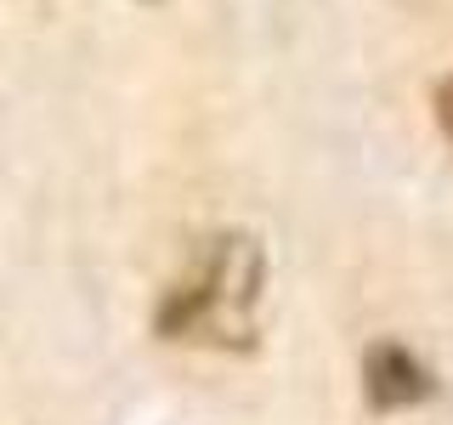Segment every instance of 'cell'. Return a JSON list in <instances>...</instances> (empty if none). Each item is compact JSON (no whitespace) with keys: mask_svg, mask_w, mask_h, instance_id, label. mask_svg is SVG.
<instances>
[{"mask_svg":"<svg viewBox=\"0 0 453 425\" xmlns=\"http://www.w3.org/2000/svg\"><path fill=\"white\" fill-rule=\"evenodd\" d=\"M436 120H442V131H448V142H453V74L436 85Z\"/></svg>","mask_w":453,"mask_h":425,"instance_id":"3957f363","label":"cell"},{"mask_svg":"<svg viewBox=\"0 0 453 425\" xmlns=\"http://www.w3.org/2000/svg\"><path fill=\"white\" fill-rule=\"evenodd\" d=\"M363 391L374 408H414L436 391V375L425 368L403 340H374L363 358Z\"/></svg>","mask_w":453,"mask_h":425,"instance_id":"7a4b0ae2","label":"cell"},{"mask_svg":"<svg viewBox=\"0 0 453 425\" xmlns=\"http://www.w3.org/2000/svg\"><path fill=\"white\" fill-rule=\"evenodd\" d=\"M261 244L244 233H221L198 250L193 273L159 301L165 340H198V346H250L255 301H261Z\"/></svg>","mask_w":453,"mask_h":425,"instance_id":"6da1fadb","label":"cell"}]
</instances>
